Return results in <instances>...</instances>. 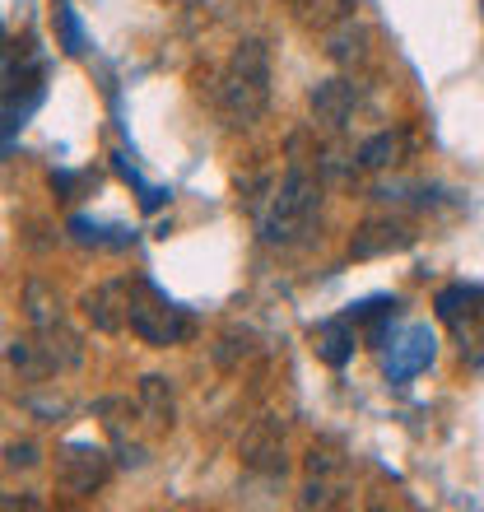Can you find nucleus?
Wrapping results in <instances>:
<instances>
[{
	"label": "nucleus",
	"instance_id": "14",
	"mask_svg": "<svg viewBox=\"0 0 484 512\" xmlns=\"http://www.w3.org/2000/svg\"><path fill=\"white\" fill-rule=\"evenodd\" d=\"M56 28H61V52L66 56H84L89 52V38H84V24L70 0H56Z\"/></svg>",
	"mask_w": 484,
	"mask_h": 512
},
{
	"label": "nucleus",
	"instance_id": "10",
	"mask_svg": "<svg viewBox=\"0 0 484 512\" xmlns=\"http://www.w3.org/2000/svg\"><path fill=\"white\" fill-rule=\"evenodd\" d=\"M410 247V229L405 224H363L354 233V256H377V252H401Z\"/></svg>",
	"mask_w": 484,
	"mask_h": 512
},
{
	"label": "nucleus",
	"instance_id": "6",
	"mask_svg": "<svg viewBox=\"0 0 484 512\" xmlns=\"http://www.w3.org/2000/svg\"><path fill=\"white\" fill-rule=\"evenodd\" d=\"M242 461L247 466H256V471H266V475H284V433L275 419H261L247 438H242Z\"/></svg>",
	"mask_w": 484,
	"mask_h": 512
},
{
	"label": "nucleus",
	"instance_id": "19",
	"mask_svg": "<svg viewBox=\"0 0 484 512\" xmlns=\"http://www.w3.org/2000/svg\"><path fill=\"white\" fill-rule=\"evenodd\" d=\"M331 56H336V61H359L363 56V28H354V24L340 28L336 38H331Z\"/></svg>",
	"mask_w": 484,
	"mask_h": 512
},
{
	"label": "nucleus",
	"instance_id": "7",
	"mask_svg": "<svg viewBox=\"0 0 484 512\" xmlns=\"http://www.w3.org/2000/svg\"><path fill=\"white\" fill-rule=\"evenodd\" d=\"M80 308L98 331H121L126 326V284H98L84 294Z\"/></svg>",
	"mask_w": 484,
	"mask_h": 512
},
{
	"label": "nucleus",
	"instance_id": "13",
	"mask_svg": "<svg viewBox=\"0 0 484 512\" xmlns=\"http://www.w3.org/2000/svg\"><path fill=\"white\" fill-rule=\"evenodd\" d=\"M24 308H28V322L38 326V331H42V326H56V322H61V303H56V294L42 280H33L24 289Z\"/></svg>",
	"mask_w": 484,
	"mask_h": 512
},
{
	"label": "nucleus",
	"instance_id": "9",
	"mask_svg": "<svg viewBox=\"0 0 484 512\" xmlns=\"http://www.w3.org/2000/svg\"><path fill=\"white\" fill-rule=\"evenodd\" d=\"M354 103H359V94H354V84H345V80H326V84L312 89V112H317L322 122H331V126L350 122Z\"/></svg>",
	"mask_w": 484,
	"mask_h": 512
},
{
	"label": "nucleus",
	"instance_id": "15",
	"mask_svg": "<svg viewBox=\"0 0 484 512\" xmlns=\"http://www.w3.org/2000/svg\"><path fill=\"white\" fill-rule=\"evenodd\" d=\"M312 471H340V461L331 457V452H312ZM336 494H340V485H331V480H312L308 485V494H303V503H336Z\"/></svg>",
	"mask_w": 484,
	"mask_h": 512
},
{
	"label": "nucleus",
	"instance_id": "1",
	"mask_svg": "<svg viewBox=\"0 0 484 512\" xmlns=\"http://www.w3.org/2000/svg\"><path fill=\"white\" fill-rule=\"evenodd\" d=\"M270 103V52L266 42H238L229 56V70H224V84H219V108L229 112V122L247 126L256 122Z\"/></svg>",
	"mask_w": 484,
	"mask_h": 512
},
{
	"label": "nucleus",
	"instance_id": "20",
	"mask_svg": "<svg viewBox=\"0 0 484 512\" xmlns=\"http://www.w3.org/2000/svg\"><path fill=\"white\" fill-rule=\"evenodd\" d=\"M466 298H471V289H466V284H452V289H443V294H438V317H443V322H457V317H461V303H466Z\"/></svg>",
	"mask_w": 484,
	"mask_h": 512
},
{
	"label": "nucleus",
	"instance_id": "3",
	"mask_svg": "<svg viewBox=\"0 0 484 512\" xmlns=\"http://www.w3.org/2000/svg\"><path fill=\"white\" fill-rule=\"evenodd\" d=\"M126 326H131L145 345H154V350H168V345L191 336V322L182 317V308H177L163 289H154L149 280L126 284Z\"/></svg>",
	"mask_w": 484,
	"mask_h": 512
},
{
	"label": "nucleus",
	"instance_id": "4",
	"mask_svg": "<svg viewBox=\"0 0 484 512\" xmlns=\"http://www.w3.org/2000/svg\"><path fill=\"white\" fill-rule=\"evenodd\" d=\"M433 354H438V336L424 322H415L401 336H391V350L382 354V373H387V382H410L433 364Z\"/></svg>",
	"mask_w": 484,
	"mask_h": 512
},
{
	"label": "nucleus",
	"instance_id": "16",
	"mask_svg": "<svg viewBox=\"0 0 484 512\" xmlns=\"http://www.w3.org/2000/svg\"><path fill=\"white\" fill-rule=\"evenodd\" d=\"M396 149H401V140H396L391 131L363 140L359 145V168H387V163H396Z\"/></svg>",
	"mask_w": 484,
	"mask_h": 512
},
{
	"label": "nucleus",
	"instance_id": "18",
	"mask_svg": "<svg viewBox=\"0 0 484 512\" xmlns=\"http://www.w3.org/2000/svg\"><path fill=\"white\" fill-rule=\"evenodd\" d=\"M391 312H396V298H363V303H350V322H391Z\"/></svg>",
	"mask_w": 484,
	"mask_h": 512
},
{
	"label": "nucleus",
	"instance_id": "12",
	"mask_svg": "<svg viewBox=\"0 0 484 512\" xmlns=\"http://www.w3.org/2000/svg\"><path fill=\"white\" fill-rule=\"evenodd\" d=\"M140 405H145L149 424H159V429H168L173 424V387H168V378H140Z\"/></svg>",
	"mask_w": 484,
	"mask_h": 512
},
{
	"label": "nucleus",
	"instance_id": "17",
	"mask_svg": "<svg viewBox=\"0 0 484 512\" xmlns=\"http://www.w3.org/2000/svg\"><path fill=\"white\" fill-rule=\"evenodd\" d=\"M117 173L126 177V182H131L135 191H140V210H145V215H154V210H159V205L168 201V187H149L145 177L135 173V168H131V163H126V159H117Z\"/></svg>",
	"mask_w": 484,
	"mask_h": 512
},
{
	"label": "nucleus",
	"instance_id": "22",
	"mask_svg": "<svg viewBox=\"0 0 484 512\" xmlns=\"http://www.w3.org/2000/svg\"><path fill=\"white\" fill-rule=\"evenodd\" d=\"M191 5H201V0H191Z\"/></svg>",
	"mask_w": 484,
	"mask_h": 512
},
{
	"label": "nucleus",
	"instance_id": "5",
	"mask_svg": "<svg viewBox=\"0 0 484 512\" xmlns=\"http://www.w3.org/2000/svg\"><path fill=\"white\" fill-rule=\"evenodd\" d=\"M56 480L66 494H94L108 480V452L94 443H66L56 452Z\"/></svg>",
	"mask_w": 484,
	"mask_h": 512
},
{
	"label": "nucleus",
	"instance_id": "21",
	"mask_svg": "<svg viewBox=\"0 0 484 512\" xmlns=\"http://www.w3.org/2000/svg\"><path fill=\"white\" fill-rule=\"evenodd\" d=\"M33 461H38V447L33 443H10L5 447V466H10V471H28Z\"/></svg>",
	"mask_w": 484,
	"mask_h": 512
},
{
	"label": "nucleus",
	"instance_id": "8",
	"mask_svg": "<svg viewBox=\"0 0 484 512\" xmlns=\"http://www.w3.org/2000/svg\"><path fill=\"white\" fill-rule=\"evenodd\" d=\"M317 359L331 368H345L354 359V322L350 317H331L317 326Z\"/></svg>",
	"mask_w": 484,
	"mask_h": 512
},
{
	"label": "nucleus",
	"instance_id": "2",
	"mask_svg": "<svg viewBox=\"0 0 484 512\" xmlns=\"http://www.w3.org/2000/svg\"><path fill=\"white\" fill-rule=\"evenodd\" d=\"M317 210H322V187L312 182L303 168L280 182L275 201H270V215L261 219V243L266 247H294L303 243L317 224Z\"/></svg>",
	"mask_w": 484,
	"mask_h": 512
},
{
	"label": "nucleus",
	"instance_id": "11",
	"mask_svg": "<svg viewBox=\"0 0 484 512\" xmlns=\"http://www.w3.org/2000/svg\"><path fill=\"white\" fill-rule=\"evenodd\" d=\"M70 238L84 243V247H131L135 243V233L112 229V224H98V219H89V215L70 219Z\"/></svg>",
	"mask_w": 484,
	"mask_h": 512
}]
</instances>
